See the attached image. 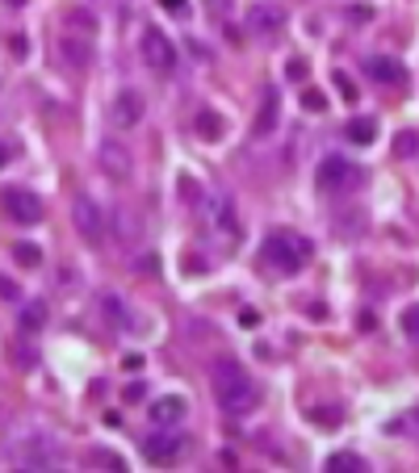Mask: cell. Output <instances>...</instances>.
<instances>
[{"label": "cell", "mask_w": 419, "mask_h": 473, "mask_svg": "<svg viewBox=\"0 0 419 473\" xmlns=\"http://www.w3.org/2000/svg\"><path fill=\"white\" fill-rule=\"evenodd\" d=\"M210 390H214V402H218L227 415L248 411V407H252V394H256L248 369H243L235 356H218V361L210 365Z\"/></svg>", "instance_id": "1"}, {"label": "cell", "mask_w": 419, "mask_h": 473, "mask_svg": "<svg viewBox=\"0 0 419 473\" xmlns=\"http://www.w3.org/2000/svg\"><path fill=\"white\" fill-rule=\"evenodd\" d=\"M264 260H269L281 277H298V272L306 268V260H311V243H306L298 231H277V235H269V243H264Z\"/></svg>", "instance_id": "2"}, {"label": "cell", "mask_w": 419, "mask_h": 473, "mask_svg": "<svg viewBox=\"0 0 419 473\" xmlns=\"http://www.w3.org/2000/svg\"><path fill=\"white\" fill-rule=\"evenodd\" d=\"M71 226H76V235H80L88 247H97V243L105 239L109 218H105V210H101V201H97V197L80 193V197L71 201Z\"/></svg>", "instance_id": "3"}, {"label": "cell", "mask_w": 419, "mask_h": 473, "mask_svg": "<svg viewBox=\"0 0 419 473\" xmlns=\"http://www.w3.org/2000/svg\"><path fill=\"white\" fill-rule=\"evenodd\" d=\"M315 180H319L323 189H332V193H344V189H357V184L365 180V172H361V163H353V159H344V155H327V159L319 163Z\"/></svg>", "instance_id": "4"}, {"label": "cell", "mask_w": 419, "mask_h": 473, "mask_svg": "<svg viewBox=\"0 0 419 473\" xmlns=\"http://www.w3.org/2000/svg\"><path fill=\"white\" fill-rule=\"evenodd\" d=\"M143 63L155 75H172L176 71V46L164 29H143Z\"/></svg>", "instance_id": "5"}, {"label": "cell", "mask_w": 419, "mask_h": 473, "mask_svg": "<svg viewBox=\"0 0 419 473\" xmlns=\"http://www.w3.org/2000/svg\"><path fill=\"white\" fill-rule=\"evenodd\" d=\"M17 461H21L25 470H55V465H59V444H55L50 436H42V432L21 436V440H17Z\"/></svg>", "instance_id": "6"}, {"label": "cell", "mask_w": 419, "mask_h": 473, "mask_svg": "<svg viewBox=\"0 0 419 473\" xmlns=\"http://www.w3.org/2000/svg\"><path fill=\"white\" fill-rule=\"evenodd\" d=\"M143 113H147V101H143L139 88H122V92L109 101V117H113L118 130H134V126H143Z\"/></svg>", "instance_id": "7"}, {"label": "cell", "mask_w": 419, "mask_h": 473, "mask_svg": "<svg viewBox=\"0 0 419 473\" xmlns=\"http://www.w3.org/2000/svg\"><path fill=\"white\" fill-rule=\"evenodd\" d=\"M243 21H248V29H252V34L273 38V34H281V29H285V8H281V4H273V0H260V4H252V8L243 13Z\"/></svg>", "instance_id": "8"}, {"label": "cell", "mask_w": 419, "mask_h": 473, "mask_svg": "<svg viewBox=\"0 0 419 473\" xmlns=\"http://www.w3.org/2000/svg\"><path fill=\"white\" fill-rule=\"evenodd\" d=\"M180 453H185V436H180V432L159 428L155 436H147V440H143V457H147L151 465H168V461H176Z\"/></svg>", "instance_id": "9"}, {"label": "cell", "mask_w": 419, "mask_h": 473, "mask_svg": "<svg viewBox=\"0 0 419 473\" xmlns=\"http://www.w3.org/2000/svg\"><path fill=\"white\" fill-rule=\"evenodd\" d=\"M4 210H8V218L21 222V226L42 222V197L29 193V189H8V193H4Z\"/></svg>", "instance_id": "10"}, {"label": "cell", "mask_w": 419, "mask_h": 473, "mask_svg": "<svg viewBox=\"0 0 419 473\" xmlns=\"http://www.w3.org/2000/svg\"><path fill=\"white\" fill-rule=\"evenodd\" d=\"M59 59H63V67L84 71V67L92 63V42H88V34H59Z\"/></svg>", "instance_id": "11"}, {"label": "cell", "mask_w": 419, "mask_h": 473, "mask_svg": "<svg viewBox=\"0 0 419 473\" xmlns=\"http://www.w3.org/2000/svg\"><path fill=\"white\" fill-rule=\"evenodd\" d=\"M101 168L109 180H130V168H134V155L118 143V138H105L101 143Z\"/></svg>", "instance_id": "12"}, {"label": "cell", "mask_w": 419, "mask_h": 473, "mask_svg": "<svg viewBox=\"0 0 419 473\" xmlns=\"http://www.w3.org/2000/svg\"><path fill=\"white\" fill-rule=\"evenodd\" d=\"M185 415H189V402H185L180 394H164V398L147 402V419H151L155 428H176Z\"/></svg>", "instance_id": "13"}, {"label": "cell", "mask_w": 419, "mask_h": 473, "mask_svg": "<svg viewBox=\"0 0 419 473\" xmlns=\"http://www.w3.org/2000/svg\"><path fill=\"white\" fill-rule=\"evenodd\" d=\"M277 122H281V101H277V92L269 88V92L260 96V109H256V122H252V138L277 134Z\"/></svg>", "instance_id": "14"}, {"label": "cell", "mask_w": 419, "mask_h": 473, "mask_svg": "<svg viewBox=\"0 0 419 473\" xmlns=\"http://www.w3.org/2000/svg\"><path fill=\"white\" fill-rule=\"evenodd\" d=\"M365 71H369V80H374V84H386V88H399V84L407 80L403 63H399V59H390V54L369 59V63H365Z\"/></svg>", "instance_id": "15"}, {"label": "cell", "mask_w": 419, "mask_h": 473, "mask_svg": "<svg viewBox=\"0 0 419 473\" xmlns=\"http://www.w3.org/2000/svg\"><path fill=\"white\" fill-rule=\"evenodd\" d=\"M214 231H218V239H222V247H227V252L239 243L243 226H239V218H235V205H231V201H218V205H214Z\"/></svg>", "instance_id": "16"}, {"label": "cell", "mask_w": 419, "mask_h": 473, "mask_svg": "<svg viewBox=\"0 0 419 473\" xmlns=\"http://www.w3.org/2000/svg\"><path fill=\"white\" fill-rule=\"evenodd\" d=\"M113 235H118L122 247H134V243L143 239V218H139L134 210H118V214H113Z\"/></svg>", "instance_id": "17"}, {"label": "cell", "mask_w": 419, "mask_h": 473, "mask_svg": "<svg viewBox=\"0 0 419 473\" xmlns=\"http://www.w3.org/2000/svg\"><path fill=\"white\" fill-rule=\"evenodd\" d=\"M193 130H197V138H206V143H218V138L227 134V122H222V113H214V109H197V117H193Z\"/></svg>", "instance_id": "18"}, {"label": "cell", "mask_w": 419, "mask_h": 473, "mask_svg": "<svg viewBox=\"0 0 419 473\" xmlns=\"http://www.w3.org/2000/svg\"><path fill=\"white\" fill-rule=\"evenodd\" d=\"M17 323H21L25 335H38V331L46 327V306H42V302H25L21 314H17Z\"/></svg>", "instance_id": "19"}, {"label": "cell", "mask_w": 419, "mask_h": 473, "mask_svg": "<svg viewBox=\"0 0 419 473\" xmlns=\"http://www.w3.org/2000/svg\"><path fill=\"white\" fill-rule=\"evenodd\" d=\"M344 134H348V138H353L357 147H369V143L378 138V122H374V117H353Z\"/></svg>", "instance_id": "20"}, {"label": "cell", "mask_w": 419, "mask_h": 473, "mask_svg": "<svg viewBox=\"0 0 419 473\" xmlns=\"http://www.w3.org/2000/svg\"><path fill=\"white\" fill-rule=\"evenodd\" d=\"M13 260H17L21 268H42V252H38L34 243H13Z\"/></svg>", "instance_id": "21"}, {"label": "cell", "mask_w": 419, "mask_h": 473, "mask_svg": "<svg viewBox=\"0 0 419 473\" xmlns=\"http://www.w3.org/2000/svg\"><path fill=\"white\" fill-rule=\"evenodd\" d=\"M327 470H348V473H361V470H365V461H361L357 453H332V457H327Z\"/></svg>", "instance_id": "22"}, {"label": "cell", "mask_w": 419, "mask_h": 473, "mask_svg": "<svg viewBox=\"0 0 419 473\" xmlns=\"http://www.w3.org/2000/svg\"><path fill=\"white\" fill-rule=\"evenodd\" d=\"M101 310H105V319H113V323H130V314H126V306H122V298H113V293H105L101 298Z\"/></svg>", "instance_id": "23"}, {"label": "cell", "mask_w": 419, "mask_h": 473, "mask_svg": "<svg viewBox=\"0 0 419 473\" xmlns=\"http://www.w3.org/2000/svg\"><path fill=\"white\" fill-rule=\"evenodd\" d=\"M403 335H407V340H416V344H419V302H416V306H407V310H403Z\"/></svg>", "instance_id": "24"}, {"label": "cell", "mask_w": 419, "mask_h": 473, "mask_svg": "<svg viewBox=\"0 0 419 473\" xmlns=\"http://www.w3.org/2000/svg\"><path fill=\"white\" fill-rule=\"evenodd\" d=\"M302 109H306V113H323V109H327V96H323L319 88H306V92H302Z\"/></svg>", "instance_id": "25"}, {"label": "cell", "mask_w": 419, "mask_h": 473, "mask_svg": "<svg viewBox=\"0 0 419 473\" xmlns=\"http://www.w3.org/2000/svg\"><path fill=\"white\" fill-rule=\"evenodd\" d=\"M416 151H419V134L416 130H403L399 143H395V155H416Z\"/></svg>", "instance_id": "26"}, {"label": "cell", "mask_w": 419, "mask_h": 473, "mask_svg": "<svg viewBox=\"0 0 419 473\" xmlns=\"http://www.w3.org/2000/svg\"><path fill=\"white\" fill-rule=\"evenodd\" d=\"M67 21H71V25H80L84 34H92V29H97V21H92V13H88V8H71V13H67Z\"/></svg>", "instance_id": "27"}, {"label": "cell", "mask_w": 419, "mask_h": 473, "mask_svg": "<svg viewBox=\"0 0 419 473\" xmlns=\"http://www.w3.org/2000/svg\"><path fill=\"white\" fill-rule=\"evenodd\" d=\"M88 465H105V470H122V461H118L113 453H105V449H92V453H88Z\"/></svg>", "instance_id": "28"}, {"label": "cell", "mask_w": 419, "mask_h": 473, "mask_svg": "<svg viewBox=\"0 0 419 473\" xmlns=\"http://www.w3.org/2000/svg\"><path fill=\"white\" fill-rule=\"evenodd\" d=\"M336 88H340V96H344V101H357V84H353L344 71H336Z\"/></svg>", "instance_id": "29"}, {"label": "cell", "mask_w": 419, "mask_h": 473, "mask_svg": "<svg viewBox=\"0 0 419 473\" xmlns=\"http://www.w3.org/2000/svg\"><path fill=\"white\" fill-rule=\"evenodd\" d=\"M159 8H164V13H176V17H185V13H189V0H159Z\"/></svg>", "instance_id": "30"}, {"label": "cell", "mask_w": 419, "mask_h": 473, "mask_svg": "<svg viewBox=\"0 0 419 473\" xmlns=\"http://www.w3.org/2000/svg\"><path fill=\"white\" fill-rule=\"evenodd\" d=\"M206 13L210 17H227L231 13V0H206Z\"/></svg>", "instance_id": "31"}, {"label": "cell", "mask_w": 419, "mask_h": 473, "mask_svg": "<svg viewBox=\"0 0 419 473\" xmlns=\"http://www.w3.org/2000/svg\"><path fill=\"white\" fill-rule=\"evenodd\" d=\"M143 394H147V390H143L139 381H130V386L122 390V398H126V402H143Z\"/></svg>", "instance_id": "32"}, {"label": "cell", "mask_w": 419, "mask_h": 473, "mask_svg": "<svg viewBox=\"0 0 419 473\" xmlns=\"http://www.w3.org/2000/svg\"><path fill=\"white\" fill-rule=\"evenodd\" d=\"M306 75V63L302 59H290V80H302Z\"/></svg>", "instance_id": "33"}, {"label": "cell", "mask_w": 419, "mask_h": 473, "mask_svg": "<svg viewBox=\"0 0 419 473\" xmlns=\"http://www.w3.org/2000/svg\"><path fill=\"white\" fill-rule=\"evenodd\" d=\"M4 4H8V8H25L29 0H4Z\"/></svg>", "instance_id": "34"}]
</instances>
